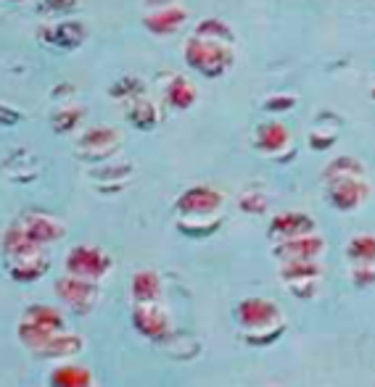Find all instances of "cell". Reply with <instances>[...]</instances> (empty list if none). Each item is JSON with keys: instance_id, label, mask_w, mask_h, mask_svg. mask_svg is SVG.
<instances>
[{"instance_id": "cell-1", "label": "cell", "mask_w": 375, "mask_h": 387, "mask_svg": "<svg viewBox=\"0 0 375 387\" xmlns=\"http://www.w3.org/2000/svg\"><path fill=\"white\" fill-rule=\"evenodd\" d=\"M238 319H241L243 329H251V332H270L272 337H278L280 329H283V317H280L278 305L254 298V301H246L238 305Z\"/></svg>"}, {"instance_id": "cell-2", "label": "cell", "mask_w": 375, "mask_h": 387, "mask_svg": "<svg viewBox=\"0 0 375 387\" xmlns=\"http://www.w3.org/2000/svg\"><path fill=\"white\" fill-rule=\"evenodd\" d=\"M53 382H56V387H93V379L87 374V369H80V366L59 369Z\"/></svg>"}]
</instances>
